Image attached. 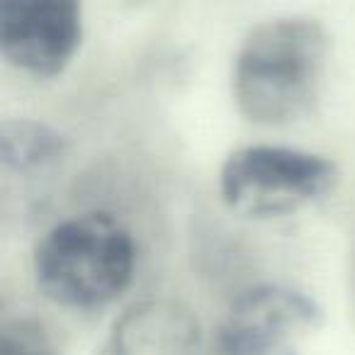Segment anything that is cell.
<instances>
[{"label": "cell", "mask_w": 355, "mask_h": 355, "mask_svg": "<svg viewBox=\"0 0 355 355\" xmlns=\"http://www.w3.org/2000/svg\"><path fill=\"white\" fill-rule=\"evenodd\" d=\"M329 64V35L306 15H280L256 25L234 59L236 110L258 127H287L319 98Z\"/></svg>", "instance_id": "obj_1"}, {"label": "cell", "mask_w": 355, "mask_h": 355, "mask_svg": "<svg viewBox=\"0 0 355 355\" xmlns=\"http://www.w3.org/2000/svg\"><path fill=\"white\" fill-rule=\"evenodd\" d=\"M137 243L114 214L83 212L54 224L32 256L35 285L51 304L93 311L129 290Z\"/></svg>", "instance_id": "obj_2"}, {"label": "cell", "mask_w": 355, "mask_h": 355, "mask_svg": "<svg viewBox=\"0 0 355 355\" xmlns=\"http://www.w3.org/2000/svg\"><path fill=\"white\" fill-rule=\"evenodd\" d=\"M338 183L329 156L290 146L253 144L227 156L219 168V195L243 219H282L321 202Z\"/></svg>", "instance_id": "obj_3"}, {"label": "cell", "mask_w": 355, "mask_h": 355, "mask_svg": "<svg viewBox=\"0 0 355 355\" xmlns=\"http://www.w3.org/2000/svg\"><path fill=\"white\" fill-rule=\"evenodd\" d=\"M324 324V309L311 295L266 282L243 290L229 304L217 329L219 355H302V343Z\"/></svg>", "instance_id": "obj_4"}, {"label": "cell", "mask_w": 355, "mask_h": 355, "mask_svg": "<svg viewBox=\"0 0 355 355\" xmlns=\"http://www.w3.org/2000/svg\"><path fill=\"white\" fill-rule=\"evenodd\" d=\"M83 40L80 0H0V54L37 80L61 76Z\"/></svg>", "instance_id": "obj_5"}, {"label": "cell", "mask_w": 355, "mask_h": 355, "mask_svg": "<svg viewBox=\"0 0 355 355\" xmlns=\"http://www.w3.org/2000/svg\"><path fill=\"white\" fill-rule=\"evenodd\" d=\"M198 316L168 297L132 304L110 329L98 355H200Z\"/></svg>", "instance_id": "obj_6"}, {"label": "cell", "mask_w": 355, "mask_h": 355, "mask_svg": "<svg viewBox=\"0 0 355 355\" xmlns=\"http://www.w3.org/2000/svg\"><path fill=\"white\" fill-rule=\"evenodd\" d=\"M69 153V139L46 122L6 119L0 127V158L6 175L40 178L51 173Z\"/></svg>", "instance_id": "obj_7"}, {"label": "cell", "mask_w": 355, "mask_h": 355, "mask_svg": "<svg viewBox=\"0 0 355 355\" xmlns=\"http://www.w3.org/2000/svg\"><path fill=\"white\" fill-rule=\"evenodd\" d=\"M0 355H56L49 331L32 316H15L3 321Z\"/></svg>", "instance_id": "obj_8"}]
</instances>
